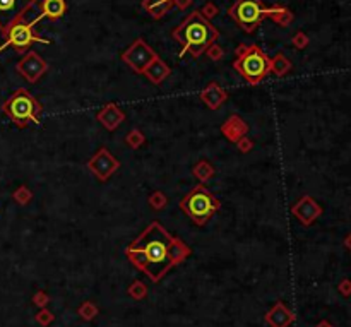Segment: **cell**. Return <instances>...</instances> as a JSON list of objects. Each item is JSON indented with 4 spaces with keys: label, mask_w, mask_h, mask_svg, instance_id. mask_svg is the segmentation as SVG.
<instances>
[{
    "label": "cell",
    "mask_w": 351,
    "mask_h": 327,
    "mask_svg": "<svg viewBox=\"0 0 351 327\" xmlns=\"http://www.w3.org/2000/svg\"><path fill=\"white\" fill-rule=\"evenodd\" d=\"M144 142H146V137H144V134L139 131V129H132V131L125 136V144L129 147H132V149L141 147Z\"/></svg>",
    "instance_id": "cell-25"
},
{
    "label": "cell",
    "mask_w": 351,
    "mask_h": 327,
    "mask_svg": "<svg viewBox=\"0 0 351 327\" xmlns=\"http://www.w3.org/2000/svg\"><path fill=\"white\" fill-rule=\"evenodd\" d=\"M77 314H79L84 321H93V319L98 315V307L93 302H84L83 305L77 308Z\"/></svg>",
    "instance_id": "cell-26"
},
{
    "label": "cell",
    "mask_w": 351,
    "mask_h": 327,
    "mask_svg": "<svg viewBox=\"0 0 351 327\" xmlns=\"http://www.w3.org/2000/svg\"><path fill=\"white\" fill-rule=\"evenodd\" d=\"M12 199L16 200L19 206H28L33 200V192L29 190L26 185H21V187H17L16 190L12 192Z\"/></svg>",
    "instance_id": "cell-23"
},
{
    "label": "cell",
    "mask_w": 351,
    "mask_h": 327,
    "mask_svg": "<svg viewBox=\"0 0 351 327\" xmlns=\"http://www.w3.org/2000/svg\"><path fill=\"white\" fill-rule=\"evenodd\" d=\"M233 69L249 84H259L271 72V58L257 45H240L237 48Z\"/></svg>",
    "instance_id": "cell-4"
},
{
    "label": "cell",
    "mask_w": 351,
    "mask_h": 327,
    "mask_svg": "<svg viewBox=\"0 0 351 327\" xmlns=\"http://www.w3.org/2000/svg\"><path fill=\"white\" fill-rule=\"evenodd\" d=\"M192 173L194 177L197 178V180L201 182V184H206L209 178H212V175H214V168H212V165L209 161H199L194 165L192 168Z\"/></svg>",
    "instance_id": "cell-20"
},
{
    "label": "cell",
    "mask_w": 351,
    "mask_h": 327,
    "mask_svg": "<svg viewBox=\"0 0 351 327\" xmlns=\"http://www.w3.org/2000/svg\"><path fill=\"white\" fill-rule=\"evenodd\" d=\"M148 204L152 207L154 211H161L168 206V197L159 190H154L151 195L148 197Z\"/></svg>",
    "instance_id": "cell-24"
},
{
    "label": "cell",
    "mask_w": 351,
    "mask_h": 327,
    "mask_svg": "<svg viewBox=\"0 0 351 327\" xmlns=\"http://www.w3.org/2000/svg\"><path fill=\"white\" fill-rule=\"evenodd\" d=\"M171 5H173V0H144L143 2V7L154 19L165 16Z\"/></svg>",
    "instance_id": "cell-19"
},
{
    "label": "cell",
    "mask_w": 351,
    "mask_h": 327,
    "mask_svg": "<svg viewBox=\"0 0 351 327\" xmlns=\"http://www.w3.org/2000/svg\"><path fill=\"white\" fill-rule=\"evenodd\" d=\"M206 53L209 55V58H211V60H221L223 58V48L219 47V45H216V43H212L211 47L207 48L206 50Z\"/></svg>",
    "instance_id": "cell-29"
},
{
    "label": "cell",
    "mask_w": 351,
    "mask_h": 327,
    "mask_svg": "<svg viewBox=\"0 0 351 327\" xmlns=\"http://www.w3.org/2000/svg\"><path fill=\"white\" fill-rule=\"evenodd\" d=\"M271 19H274L278 24L281 26H288L291 19H293V14L290 12L286 7H281V5H272L271 7Z\"/></svg>",
    "instance_id": "cell-22"
},
{
    "label": "cell",
    "mask_w": 351,
    "mask_h": 327,
    "mask_svg": "<svg viewBox=\"0 0 351 327\" xmlns=\"http://www.w3.org/2000/svg\"><path fill=\"white\" fill-rule=\"evenodd\" d=\"M158 55L143 38H137L129 48L122 53V60L125 62L136 74H144L148 65L151 64Z\"/></svg>",
    "instance_id": "cell-8"
},
{
    "label": "cell",
    "mask_w": 351,
    "mask_h": 327,
    "mask_svg": "<svg viewBox=\"0 0 351 327\" xmlns=\"http://www.w3.org/2000/svg\"><path fill=\"white\" fill-rule=\"evenodd\" d=\"M42 110V103L24 88L16 89L2 105L3 115H7L9 120L19 129L28 127L29 124L38 125Z\"/></svg>",
    "instance_id": "cell-3"
},
{
    "label": "cell",
    "mask_w": 351,
    "mask_h": 327,
    "mask_svg": "<svg viewBox=\"0 0 351 327\" xmlns=\"http://www.w3.org/2000/svg\"><path fill=\"white\" fill-rule=\"evenodd\" d=\"M16 69H17V72L28 81V83L35 84V83H38L40 77L47 72L48 64L40 57L38 53H36V51H28V53L17 62Z\"/></svg>",
    "instance_id": "cell-11"
},
{
    "label": "cell",
    "mask_w": 351,
    "mask_h": 327,
    "mask_svg": "<svg viewBox=\"0 0 351 327\" xmlns=\"http://www.w3.org/2000/svg\"><path fill=\"white\" fill-rule=\"evenodd\" d=\"M190 248L177 236H171L158 221L148 228L125 248V255L152 283L161 281L168 271L190 255Z\"/></svg>",
    "instance_id": "cell-1"
},
{
    "label": "cell",
    "mask_w": 351,
    "mask_h": 327,
    "mask_svg": "<svg viewBox=\"0 0 351 327\" xmlns=\"http://www.w3.org/2000/svg\"><path fill=\"white\" fill-rule=\"evenodd\" d=\"M291 69V62L285 55L278 53L271 58V72H274L278 77H283L285 74H288Z\"/></svg>",
    "instance_id": "cell-21"
},
{
    "label": "cell",
    "mask_w": 351,
    "mask_h": 327,
    "mask_svg": "<svg viewBox=\"0 0 351 327\" xmlns=\"http://www.w3.org/2000/svg\"><path fill=\"white\" fill-rule=\"evenodd\" d=\"M40 9H42V14L38 16L40 19L47 17V19L57 21L67 12V2L65 0H43L40 3Z\"/></svg>",
    "instance_id": "cell-17"
},
{
    "label": "cell",
    "mask_w": 351,
    "mask_h": 327,
    "mask_svg": "<svg viewBox=\"0 0 351 327\" xmlns=\"http://www.w3.org/2000/svg\"><path fill=\"white\" fill-rule=\"evenodd\" d=\"M201 14H202V16L207 19V17H212V16H216V14H218V7H216L214 3H207V5L202 7Z\"/></svg>",
    "instance_id": "cell-32"
},
{
    "label": "cell",
    "mask_w": 351,
    "mask_h": 327,
    "mask_svg": "<svg viewBox=\"0 0 351 327\" xmlns=\"http://www.w3.org/2000/svg\"><path fill=\"white\" fill-rule=\"evenodd\" d=\"M48 302H50V298H48V295L45 291H38L35 296H33V303H35L36 307L45 308V307L48 305Z\"/></svg>",
    "instance_id": "cell-31"
},
{
    "label": "cell",
    "mask_w": 351,
    "mask_h": 327,
    "mask_svg": "<svg viewBox=\"0 0 351 327\" xmlns=\"http://www.w3.org/2000/svg\"><path fill=\"white\" fill-rule=\"evenodd\" d=\"M129 295L132 296L134 300H143L146 295H148V288L143 281H134L132 284L129 286Z\"/></svg>",
    "instance_id": "cell-27"
},
{
    "label": "cell",
    "mask_w": 351,
    "mask_h": 327,
    "mask_svg": "<svg viewBox=\"0 0 351 327\" xmlns=\"http://www.w3.org/2000/svg\"><path fill=\"white\" fill-rule=\"evenodd\" d=\"M96 118H98V122L106 131L113 132L115 129L120 127V124L125 120V113L117 103H106V105L98 111Z\"/></svg>",
    "instance_id": "cell-12"
},
{
    "label": "cell",
    "mask_w": 351,
    "mask_h": 327,
    "mask_svg": "<svg viewBox=\"0 0 351 327\" xmlns=\"http://www.w3.org/2000/svg\"><path fill=\"white\" fill-rule=\"evenodd\" d=\"M88 168L100 182H104L120 168V163H118V159L115 158L106 147H101V149L88 161Z\"/></svg>",
    "instance_id": "cell-10"
},
{
    "label": "cell",
    "mask_w": 351,
    "mask_h": 327,
    "mask_svg": "<svg viewBox=\"0 0 351 327\" xmlns=\"http://www.w3.org/2000/svg\"><path fill=\"white\" fill-rule=\"evenodd\" d=\"M237 144V147H238V151H240V153H250V151H252V147H253V142H252V139H250V137H242L240 140H238V142H235Z\"/></svg>",
    "instance_id": "cell-30"
},
{
    "label": "cell",
    "mask_w": 351,
    "mask_h": 327,
    "mask_svg": "<svg viewBox=\"0 0 351 327\" xmlns=\"http://www.w3.org/2000/svg\"><path fill=\"white\" fill-rule=\"evenodd\" d=\"M173 3L180 7V9H185V7H189L192 3V0H173Z\"/></svg>",
    "instance_id": "cell-34"
},
{
    "label": "cell",
    "mask_w": 351,
    "mask_h": 327,
    "mask_svg": "<svg viewBox=\"0 0 351 327\" xmlns=\"http://www.w3.org/2000/svg\"><path fill=\"white\" fill-rule=\"evenodd\" d=\"M144 76L148 77L149 83L152 84H161L163 81L170 76V67H168L165 62L159 57H156L151 64L148 65V69L144 70Z\"/></svg>",
    "instance_id": "cell-18"
},
{
    "label": "cell",
    "mask_w": 351,
    "mask_h": 327,
    "mask_svg": "<svg viewBox=\"0 0 351 327\" xmlns=\"http://www.w3.org/2000/svg\"><path fill=\"white\" fill-rule=\"evenodd\" d=\"M42 21L40 17H36L35 21L31 22H24V21H19L12 26V28L7 31V35L3 36L5 42L0 45V51H3L5 48L12 47L14 50H17L19 53L26 51L33 43H43V45H50L51 42L50 40H45V38H40L38 35H35V26Z\"/></svg>",
    "instance_id": "cell-7"
},
{
    "label": "cell",
    "mask_w": 351,
    "mask_h": 327,
    "mask_svg": "<svg viewBox=\"0 0 351 327\" xmlns=\"http://www.w3.org/2000/svg\"><path fill=\"white\" fill-rule=\"evenodd\" d=\"M228 94L219 84L216 83H209L206 88L201 91V99L207 105L209 110H218L223 103L226 101Z\"/></svg>",
    "instance_id": "cell-15"
},
{
    "label": "cell",
    "mask_w": 351,
    "mask_h": 327,
    "mask_svg": "<svg viewBox=\"0 0 351 327\" xmlns=\"http://www.w3.org/2000/svg\"><path fill=\"white\" fill-rule=\"evenodd\" d=\"M249 132V125L244 118H240L238 115H231L230 118L221 125V134L231 142H238L242 137H245Z\"/></svg>",
    "instance_id": "cell-14"
},
{
    "label": "cell",
    "mask_w": 351,
    "mask_h": 327,
    "mask_svg": "<svg viewBox=\"0 0 351 327\" xmlns=\"http://www.w3.org/2000/svg\"><path fill=\"white\" fill-rule=\"evenodd\" d=\"M266 322L271 327H288L293 322V314L283 302H278L266 314Z\"/></svg>",
    "instance_id": "cell-16"
},
{
    "label": "cell",
    "mask_w": 351,
    "mask_h": 327,
    "mask_svg": "<svg viewBox=\"0 0 351 327\" xmlns=\"http://www.w3.org/2000/svg\"><path fill=\"white\" fill-rule=\"evenodd\" d=\"M36 3V0H0V33L7 35L16 22L22 21L24 14Z\"/></svg>",
    "instance_id": "cell-9"
},
{
    "label": "cell",
    "mask_w": 351,
    "mask_h": 327,
    "mask_svg": "<svg viewBox=\"0 0 351 327\" xmlns=\"http://www.w3.org/2000/svg\"><path fill=\"white\" fill-rule=\"evenodd\" d=\"M173 38L184 47V53L189 51L197 58L216 43L219 31L201 14V10H194L173 29Z\"/></svg>",
    "instance_id": "cell-2"
},
{
    "label": "cell",
    "mask_w": 351,
    "mask_h": 327,
    "mask_svg": "<svg viewBox=\"0 0 351 327\" xmlns=\"http://www.w3.org/2000/svg\"><path fill=\"white\" fill-rule=\"evenodd\" d=\"M221 202L209 192L204 184H199L180 200V209L196 223L197 226H204L211 219L212 214L219 209Z\"/></svg>",
    "instance_id": "cell-5"
},
{
    "label": "cell",
    "mask_w": 351,
    "mask_h": 327,
    "mask_svg": "<svg viewBox=\"0 0 351 327\" xmlns=\"http://www.w3.org/2000/svg\"><path fill=\"white\" fill-rule=\"evenodd\" d=\"M291 213H293V216H297L298 219H300V223L310 225V223L320 214V207L317 206L315 200L305 195V197H301L293 207H291Z\"/></svg>",
    "instance_id": "cell-13"
},
{
    "label": "cell",
    "mask_w": 351,
    "mask_h": 327,
    "mask_svg": "<svg viewBox=\"0 0 351 327\" xmlns=\"http://www.w3.org/2000/svg\"><path fill=\"white\" fill-rule=\"evenodd\" d=\"M293 45L295 47H298V48L307 47V36H305L303 33H298V35L293 38Z\"/></svg>",
    "instance_id": "cell-33"
},
{
    "label": "cell",
    "mask_w": 351,
    "mask_h": 327,
    "mask_svg": "<svg viewBox=\"0 0 351 327\" xmlns=\"http://www.w3.org/2000/svg\"><path fill=\"white\" fill-rule=\"evenodd\" d=\"M53 314H51L50 310H47V308H42V310L36 314V322H38L40 326H43V327H47V326H50L51 322H53Z\"/></svg>",
    "instance_id": "cell-28"
},
{
    "label": "cell",
    "mask_w": 351,
    "mask_h": 327,
    "mask_svg": "<svg viewBox=\"0 0 351 327\" xmlns=\"http://www.w3.org/2000/svg\"><path fill=\"white\" fill-rule=\"evenodd\" d=\"M228 14L245 33H253L262 19L271 16V7H264L262 0H237Z\"/></svg>",
    "instance_id": "cell-6"
}]
</instances>
